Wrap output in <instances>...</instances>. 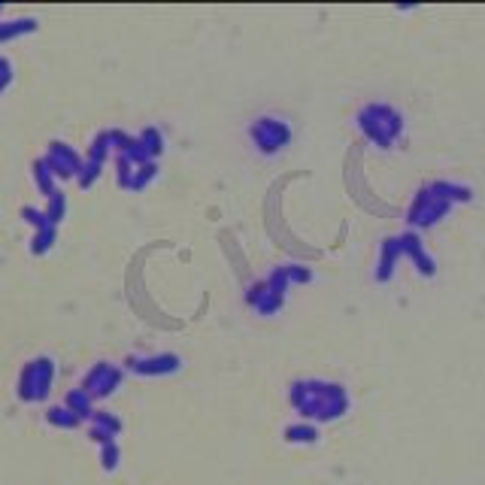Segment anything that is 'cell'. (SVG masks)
<instances>
[{"label": "cell", "mask_w": 485, "mask_h": 485, "mask_svg": "<svg viewBox=\"0 0 485 485\" xmlns=\"http://www.w3.org/2000/svg\"><path fill=\"white\" fill-rule=\"evenodd\" d=\"M291 404L300 416L316 418V422H333L349 409V392L337 382L325 380H300L291 385Z\"/></svg>", "instance_id": "6da1fadb"}, {"label": "cell", "mask_w": 485, "mask_h": 485, "mask_svg": "<svg viewBox=\"0 0 485 485\" xmlns=\"http://www.w3.org/2000/svg\"><path fill=\"white\" fill-rule=\"evenodd\" d=\"M464 200H470L467 186H458V182H428V186L416 194L413 207L406 212V222H409V228H416V231L434 228L440 219H446L455 203H464Z\"/></svg>", "instance_id": "7a4b0ae2"}, {"label": "cell", "mask_w": 485, "mask_h": 485, "mask_svg": "<svg viewBox=\"0 0 485 485\" xmlns=\"http://www.w3.org/2000/svg\"><path fill=\"white\" fill-rule=\"evenodd\" d=\"M358 127L373 146L392 149L397 143V137L404 134V115L388 103H367L358 113Z\"/></svg>", "instance_id": "3957f363"}, {"label": "cell", "mask_w": 485, "mask_h": 485, "mask_svg": "<svg viewBox=\"0 0 485 485\" xmlns=\"http://www.w3.org/2000/svg\"><path fill=\"white\" fill-rule=\"evenodd\" d=\"M52 380H55V361L52 358H34L25 364V370L18 376V397L25 404H40L46 401L52 392Z\"/></svg>", "instance_id": "277c9868"}, {"label": "cell", "mask_w": 485, "mask_h": 485, "mask_svg": "<svg viewBox=\"0 0 485 485\" xmlns=\"http://www.w3.org/2000/svg\"><path fill=\"white\" fill-rule=\"evenodd\" d=\"M249 137H252V143L258 146V152H261V155H276V152H283V149L288 146L291 127H288V122H283V118L261 115V118H255V122H252Z\"/></svg>", "instance_id": "5b68a950"}, {"label": "cell", "mask_w": 485, "mask_h": 485, "mask_svg": "<svg viewBox=\"0 0 485 485\" xmlns=\"http://www.w3.org/2000/svg\"><path fill=\"white\" fill-rule=\"evenodd\" d=\"M118 385H122V367H115L110 361H97L94 367L85 373L79 388H85L94 401H103V397H110Z\"/></svg>", "instance_id": "8992f818"}, {"label": "cell", "mask_w": 485, "mask_h": 485, "mask_svg": "<svg viewBox=\"0 0 485 485\" xmlns=\"http://www.w3.org/2000/svg\"><path fill=\"white\" fill-rule=\"evenodd\" d=\"M182 367L179 355L161 352V355H131L125 358V370H131L137 376H170Z\"/></svg>", "instance_id": "52a82bcc"}, {"label": "cell", "mask_w": 485, "mask_h": 485, "mask_svg": "<svg viewBox=\"0 0 485 485\" xmlns=\"http://www.w3.org/2000/svg\"><path fill=\"white\" fill-rule=\"evenodd\" d=\"M46 164H49V170H52V176H55V179H76L79 170H82V158H79V152L73 146L55 139V143L49 146V152H46Z\"/></svg>", "instance_id": "ba28073f"}, {"label": "cell", "mask_w": 485, "mask_h": 485, "mask_svg": "<svg viewBox=\"0 0 485 485\" xmlns=\"http://www.w3.org/2000/svg\"><path fill=\"white\" fill-rule=\"evenodd\" d=\"M122 434V418L113 416L110 409H94L91 422H89V440L97 446L103 443H113V440Z\"/></svg>", "instance_id": "9c48e42d"}, {"label": "cell", "mask_w": 485, "mask_h": 485, "mask_svg": "<svg viewBox=\"0 0 485 485\" xmlns=\"http://www.w3.org/2000/svg\"><path fill=\"white\" fill-rule=\"evenodd\" d=\"M401 252H404V258H409V261L416 264V270L422 276H434L437 273L434 258L425 252V246H422V240H418L416 234H404L401 236Z\"/></svg>", "instance_id": "30bf717a"}, {"label": "cell", "mask_w": 485, "mask_h": 485, "mask_svg": "<svg viewBox=\"0 0 485 485\" xmlns=\"http://www.w3.org/2000/svg\"><path fill=\"white\" fill-rule=\"evenodd\" d=\"M404 258L401 252V236H392V240H385L382 243V249H380V264H376V283H388V279L394 276V267L397 261Z\"/></svg>", "instance_id": "8fae6325"}, {"label": "cell", "mask_w": 485, "mask_h": 485, "mask_svg": "<svg viewBox=\"0 0 485 485\" xmlns=\"http://www.w3.org/2000/svg\"><path fill=\"white\" fill-rule=\"evenodd\" d=\"M64 406L73 409L82 422H91V416H94V397L85 392V388H73V392H67V397H64Z\"/></svg>", "instance_id": "7c38bea8"}, {"label": "cell", "mask_w": 485, "mask_h": 485, "mask_svg": "<svg viewBox=\"0 0 485 485\" xmlns=\"http://www.w3.org/2000/svg\"><path fill=\"white\" fill-rule=\"evenodd\" d=\"M46 422L49 425H55V428H64V430H73V428H79L82 425V418L73 413V409H67V406H49L46 409Z\"/></svg>", "instance_id": "4fadbf2b"}, {"label": "cell", "mask_w": 485, "mask_h": 485, "mask_svg": "<svg viewBox=\"0 0 485 485\" xmlns=\"http://www.w3.org/2000/svg\"><path fill=\"white\" fill-rule=\"evenodd\" d=\"M37 30V21L34 18H18V21H0V42L6 40H16L21 34H34Z\"/></svg>", "instance_id": "5bb4252c"}, {"label": "cell", "mask_w": 485, "mask_h": 485, "mask_svg": "<svg viewBox=\"0 0 485 485\" xmlns=\"http://www.w3.org/2000/svg\"><path fill=\"white\" fill-rule=\"evenodd\" d=\"M110 155H113V137H110V131H103V134H97V137L91 139L85 161H97V164H103V161L110 158Z\"/></svg>", "instance_id": "9a60e30c"}, {"label": "cell", "mask_w": 485, "mask_h": 485, "mask_svg": "<svg viewBox=\"0 0 485 485\" xmlns=\"http://www.w3.org/2000/svg\"><path fill=\"white\" fill-rule=\"evenodd\" d=\"M34 182H37V188L46 194V198H52L58 188H55V176H52V170H49V164H46V158H40V161H34Z\"/></svg>", "instance_id": "2e32d148"}, {"label": "cell", "mask_w": 485, "mask_h": 485, "mask_svg": "<svg viewBox=\"0 0 485 485\" xmlns=\"http://www.w3.org/2000/svg\"><path fill=\"white\" fill-rule=\"evenodd\" d=\"M139 146H143L146 149V155L149 158H158L161 152H164V137H161V131H158V127H146V131H139Z\"/></svg>", "instance_id": "e0dca14e"}, {"label": "cell", "mask_w": 485, "mask_h": 485, "mask_svg": "<svg viewBox=\"0 0 485 485\" xmlns=\"http://www.w3.org/2000/svg\"><path fill=\"white\" fill-rule=\"evenodd\" d=\"M158 176V167H155V161H149V164H139L134 167V176H131V186H127V191H143L149 182H152Z\"/></svg>", "instance_id": "ac0fdd59"}, {"label": "cell", "mask_w": 485, "mask_h": 485, "mask_svg": "<svg viewBox=\"0 0 485 485\" xmlns=\"http://www.w3.org/2000/svg\"><path fill=\"white\" fill-rule=\"evenodd\" d=\"M285 440L288 443H316L319 430L312 425H291V428H285Z\"/></svg>", "instance_id": "d6986e66"}, {"label": "cell", "mask_w": 485, "mask_h": 485, "mask_svg": "<svg viewBox=\"0 0 485 485\" xmlns=\"http://www.w3.org/2000/svg\"><path fill=\"white\" fill-rule=\"evenodd\" d=\"M55 236H58V228H42L34 234V240H30V252L34 255H46L52 249V243H55Z\"/></svg>", "instance_id": "ffe728a7"}, {"label": "cell", "mask_w": 485, "mask_h": 485, "mask_svg": "<svg viewBox=\"0 0 485 485\" xmlns=\"http://www.w3.org/2000/svg\"><path fill=\"white\" fill-rule=\"evenodd\" d=\"M64 212H67V198H64V191H55L49 198V207H46V219L58 228V222L64 219Z\"/></svg>", "instance_id": "44dd1931"}, {"label": "cell", "mask_w": 485, "mask_h": 485, "mask_svg": "<svg viewBox=\"0 0 485 485\" xmlns=\"http://www.w3.org/2000/svg\"><path fill=\"white\" fill-rule=\"evenodd\" d=\"M101 170H103V164H97V161H82V170H79V176H76L79 188H91L94 182H97V176H101Z\"/></svg>", "instance_id": "7402d4cb"}, {"label": "cell", "mask_w": 485, "mask_h": 485, "mask_svg": "<svg viewBox=\"0 0 485 485\" xmlns=\"http://www.w3.org/2000/svg\"><path fill=\"white\" fill-rule=\"evenodd\" d=\"M118 461H122V449H118L115 440H113V443H103L101 446V467L103 470H115Z\"/></svg>", "instance_id": "603a6c76"}, {"label": "cell", "mask_w": 485, "mask_h": 485, "mask_svg": "<svg viewBox=\"0 0 485 485\" xmlns=\"http://www.w3.org/2000/svg\"><path fill=\"white\" fill-rule=\"evenodd\" d=\"M21 219L28 224H34V231H42V228H55L49 219H46V210H37V207H25L21 210Z\"/></svg>", "instance_id": "cb8c5ba5"}, {"label": "cell", "mask_w": 485, "mask_h": 485, "mask_svg": "<svg viewBox=\"0 0 485 485\" xmlns=\"http://www.w3.org/2000/svg\"><path fill=\"white\" fill-rule=\"evenodd\" d=\"M9 73H13V67H9V61L0 55V76H9Z\"/></svg>", "instance_id": "d4e9b609"}, {"label": "cell", "mask_w": 485, "mask_h": 485, "mask_svg": "<svg viewBox=\"0 0 485 485\" xmlns=\"http://www.w3.org/2000/svg\"><path fill=\"white\" fill-rule=\"evenodd\" d=\"M9 82H13V73H9V76H0V91H4Z\"/></svg>", "instance_id": "484cf974"}]
</instances>
